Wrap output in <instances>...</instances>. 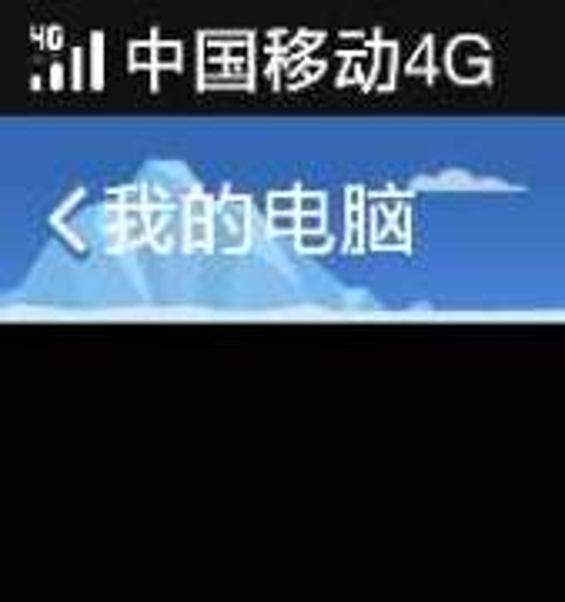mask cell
<instances>
[{
  "instance_id": "obj_6",
  "label": "cell",
  "mask_w": 565,
  "mask_h": 602,
  "mask_svg": "<svg viewBox=\"0 0 565 602\" xmlns=\"http://www.w3.org/2000/svg\"><path fill=\"white\" fill-rule=\"evenodd\" d=\"M301 244H321V248H325L328 238L325 234H301Z\"/></svg>"
},
{
  "instance_id": "obj_1",
  "label": "cell",
  "mask_w": 565,
  "mask_h": 602,
  "mask_svg": "<svg viewBox=\"0 0 565 602\" xmlns=\"http://www.w3.org/2000/svg\"><path fill=\"white\" fill-rule=\"evenodd\" d=\"M321 228H325V221H321V214H301L298 217V231L301 234H321Z\"/></svg>"
},
{
  "instance_id": "obj_4",
  "label": "cell",
  "mask_w": 565,
  "mask_h": 602,
  "mask_svg": "<svg viewBox=\"0 0 565 602\" xmlns=\"http://www.w3.org/2000/svg\"><path fill=\"white\" fill-rule=\"evenodd\" d=\"M271 225H274V231H291V228H298V221L295 217H285V214H274Z\"/></svg>"
},
{
  "instance_id": "obj_7",
  "label": "cell",
  "mask_w": 565,
  "mask_h": 602,
  "mask_svg": "<svg viewBox=\"0 0 565 602\" xmlns=\"http://www.w3.org/2000/svg\"><path fill=\"white\" fill-rule=\"evenodd\" d=\"M134 57H137V64H147V57H151V47H134Z\"/></svg>"
},
{
  "instance_id": "obj_3",
  "label": "cell",
  "mask_w": 565,
  "mask_h": 602,
  "mask_svg": "<svg viewBox=\"0 0 565 602\" xmlns=\"http://www.w3.org/2000/svg\"><path fill=\"white\" fill-rule=\"evenodd\" d=\"M321 204H325V201H321V194H304L298 208H301L304 214H321Z\"/></svg>"
},
{
  "instance_id": "obj_5",
  "label": "cell",
  "mask_w": 565,
  "mask_h": 602,
  "mask_svg": "<svg viewBox=\"0 0 565 602\" xmlns=\"http://www.w3.org/2000/svg\"><path fill=\"white\" fill-rule=\"evenodd\" d=\"M177 54H181V50H177V47H164V50H161L158 57H161V64H174V57H177Z\"/></svg>"
},
{
  "instance_id": "obj_2",
  "label": "cell",
  "mask_w": 565,
  "mask_h": 602,
  "mask_svg": "<svg viewBox=\"0 0 565 602\" xmlns=\"http://www.w3.org/2000/svg\"><path fill=\"white\" fill-rule=\"evenodd\" d=\"M298 204H301V201H298V198H291V194H288V198H285V194H274V198H271V211H274V214H285V211H295Z\"/></svg>"
}]
</instances>
